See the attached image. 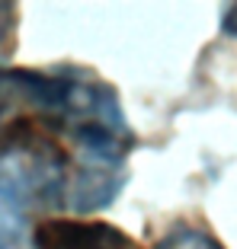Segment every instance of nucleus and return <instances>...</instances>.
<instances>
[{"mask_svg": "<svg viewBox=\"0 0 237 249\" xmlns=\"http://www.w3.org/2000/svg\"><path fill=\"white\" fill-rule=\"evenodd\" d=\"M22 240V214L0 198V249H16Z\"/></svg>", "mask_w": 237, "mask_h": 249, "instance_id": "obj_5", "label": "nucleus"}, {"mask_svg": "<svg viewBox=\"0 0 237 249\" xmlns=\"http://www.w3.org/2000/svg\"><path fill=\"white\" fill-rule=\"evenodd\" d=\"M32 249H141V246L106 220L52 217L36 227Z\"/></svg>", "mask_w": 237, "mask_h": 249, "instance_id": "obj_2", "label": "nucleus"}, {"mask_svg": "<svg viewBox=\"0 0 237 249\" xmlns=\"http://www.w3.org/2000/svg\"><path fill=\"white\" fill-rule=\"evenodd\" d=\"M22 118V71L0 67V124Z\"/></svg>", "mask_w": 237, "mask_h": 249, "instance_id": "obj_3", "label": "nucleus"}, {"mask_svg": "<svg viewBox=\"0 0 237 249\" xmlns=\"http://www.w3.org/2000/svg\"><path fill=\"white\" fill-rule=\"evenodd\" d=\"M74 154L32 118L0 124V198L22 208H67Z\"/></svg>", "mask_w": 237, "mask_h": 249, "instance_id": "obj_1", "label": "nucleus"}, {"mask_svg": "<svg viewBox=\"0 0 237 249\" xmlns=\"http://www.w3.org/2000/svg\"><path fill=\"white\" fill-rule=\"evenodd\" d=\"M231 10L237 13V3H234ZM224 32H231V36H237V19H224Z\"/></svg>", "mask_w": 237, "mask_h": 249, "instance_id": "obj_7", "label": "nucleus"}, {"mask_svg": "<svg viewBox=\"0 0 237 249\" xmlns=\"http://www.w3.org/2000/svg\"><path fill=\"white\" fill-rule=\"evenodd\" d=\"M157 249H221L215 240L202 230H193V227H177L173 233H167Z\"/></svg>", "mask_w": 237, "mask_h": 249, "instance_id": "obj_4", "label": "nucleus"}, {"mask_svg": "<svg viewBox=\"0 0 237 249\" xmlns=\"http://www.w3.org/2000/svg\"><path fill=\"white\" fill-rule=\"evenodd\" d=\"M13 38H16V7L0 3V58L13 52Z\"/></svg>", "mask_w": 237, "mask_h": 249, "instance_id": "obj_6", "label": "nucleus"}]
</instances>
